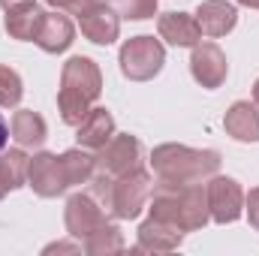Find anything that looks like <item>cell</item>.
Masks as SVG:
<instances>
[{
    "label": "cell",
    "instance_id": "1",
    "mask_svg": "<svg viewBox=\"0 0 259 256\" xmlns=\"http://www.w3.org/2000/svg\"><path fill=\"white\" fill-rule=\"evenodd\" d=\"M151 217L166 220L178 226L181 232L202 229L211 217L208 208V190L202 184H169L160 181V187L151 196Z\"/></svg>",
    "mask_w": 259,
    "mask_h": 256
},
{
    "label": "cell",
    "instance_id": "2",
    "mask_svg": "<svg viewBox=\"0 0 259 256\" xmlns=\"http://www.w3.org/2000/svg\"><path fill=\"white\" fill-rule=\"evenodd\" d=\"M103 91L100 69L91 58H69L61 72V94H58V109L69 127H78L88 112L94 109L97 97Z\"/></svg>",
    "mask_w": 259,
    "mask_h": 256
},
{
    "label": "cell",
    "instance_id": "3",
    "mask_svg": "<svg viewBox=\"0 0 259 256\" xmlns=\"http://www.w3.org/2000/svg\"><path fill=\"white\" fill-rule=\"evenodd\" d=\"M154 172L169 184H199L220 169L217 151H193L184 145H160L151 154Z\"/></svg>",
    "mask_w": 259,
    "mask_h": 256
},
{
    "label": "cell",
    "instance_id": "4",
    "mask_svg": "<svg viewBox=\"0 0 259 256\" xmlns=\"http://www.w3.org/2000/svg\"><path fill=\"white\" fill-rule=\"evenodd\" d=\"M163 61H166V52L154 36H133L121 49V69L133 81L154 78L163 69Z\"/></svg>",
    "mask_w": 259,
    "mask_h": 256
},
{
    "label": "cell",
    "instance_id": "5",
    "mask_svg": "<svg viewBox=\"0 0 259 256\" xmlns=\"http://www.w3.org/2000/svg\"><path fill=\"white\" fill-rule=\"evenodd\" d=\"M148 193H151V178L148 172L142 169H133L118 175V181H112V199H109V211L121 220H133L142 205L148 202Z\"/></svg>",
    "mask_w": 259,
    "mask_h": 256
},
{
    "label": "cell",
    "instance_id": "6",
    "mask_svg": "<svg viewBox=\"0 0 259 256\" xmlns=\"http://www.w3.org/2000/svg\"><path fill=\"white\" fill-rule=\"evenodd\" d=\"M72 12L78 15L81 33H84L91 42H97V46H109V42L118 39L121 21H118V15H115L103 0H78Z\"/></svg>",
    "mask_w": 259,
    "mask_h": 256
},
{
    "label": "cell",
    "instance_id": "7",
    "mask_svg": "<svg viewBox=\"0 0 259 256\" xmlns=\"http://www.w3.org/2000/svg\"><path fill=\"white\" fill-rule=\"evenodd\" d=\"M142 163V145L136 136H115L109 139L103 148H100V157H97V169L106 172V175H124L139 169Z\"/></svg>",
    "mask_w": 259,
    "mask_h": 256
},
{
    "label": "cell",
    "instance_id": "8",
    "mask_svg": "<svg viewBox=\"0 0 259 256\" xmlns=\"http://www.w3.org/2000/svg\"><path fill=\"white\" fill-rule=\"evenodd\" d=\"M27 181H30L33 190L39 193V196H46V199L61 196L69 187L64 160L55 157V154H36L30 160V166H27Z\"/></svg>",
    "mask_w": 259,
    "mask_h": 256
},
{
    "label": "cell",
    "instance_id": "9",
    "mask_svg": "<svg viewBox=\"0 0 259 256\" xmlns=\"http://www.w3.org/2000/svg\"><path fill=\"white\" fill-rule=\"evenodd\" d=\"M106 223L103 205L91 196V193H78L66 202V229L75 238H88L91 232H97Z\"/></svg>",
    "mask_w": 259,
    "mask_h": 256
},
{
    "label": "cell",
    "instance_id": "10",
    "mask_svg": "<svg viewBox=\"0 0 259 256\" xmlns=\"http://www.w3.org/2000/svg\"><path fill=\"white\" fill-rule=\"evenodd\" d=\"M208 208L211 217L217 223H232L241 217V205H244V193L232 178H214L208 187Z\"/></svg>",
    "mask_w": 259,
    "mask_h": 256
},
{
    "label": "cell",
    "instance_id": "11",
    "mask_svg": "<svg viewBox=\"0 0 259 256\" xmlns=\"http://www.w3.org/2000/svg\"><path fill=\"white\" fill-rule=\"evenodd\" d=\"M190 69H193V78L202 88H220L226 81V55L214 46V42H196L193 46V58H190Z\"/></svg>",
    "mask_w": 259,
    "mask_h": 256
},
{
    "label": "cell",
    "instance_id": "12",
    "mask_svg": "<svg viewBox=\"0 0 259 256\" xmlns=\"http://www.w3.org/2000/svg\"><path fill=\"white\" fill-rule=\"evenodd\" d=\"M235 6L226 0H205L196 9V24L205 36H223L235 27Z\"/></svg>",
    "mask_w": 259,
    "mask_h": 256
},
{
    "label": "cell",
    "instance_id": "13",
    "mask_svg": "<svg viewBox=\"0 0 259 256\" xmlns=\"http://www.w3.org/2000/svg\"><path fill=\"white\" fill-rule=\"evenodd\" d=\"M72 21L66 15H58V12H46L42 15V24H39V33H36V46L49 55H58V52H66L72 46Z\"/></svg>",
    "mask_w": 259,
    "mask_h": 256
},
{
    "label": "cell",
    "instance_id": "14",
    "mask_svg": "<svg viewBox=\"0 0 259 256\" xmlns=\"http://www.w3.org/2000/svg\"><path fill=\"white\" fill-rule=\"evenodd\" d=\"M157 30H160V36H163L166 42H172V46H178V49L196 46V42L202 39V30H199L196 18L184 15V12H166V15H160Z\"/></svg>",
    "mask_w": 259,
    "mask_h": 256
},
{
    "label": "cell",
    "instance_id": "15",
    "mask_svg": "<svg viewBox=\"0 0 259 256\" xmlns=\"http://www.w3.org/2000/svg\"><path fill=\"white\" fill-rule=\"evenodd\" d=\"M181 238H184V232L178 226L157 220V217H151L139 226V247L142 250H175L181 244Z\"/></svg>",
    "mask_w": 259,
    "mask_h": 256
},
{
    "label": "cell",
    "instance_id": "16",
    "mask_svg": "<svg viewBox=\"0 0 259 256\" xmlns=\"http://www.w3.org/2000/svg\"><path fill=\"white\" fill-rule=\"evenodd\" d=\"M223 127L232 139L238 142H259V112L250 103H235L226 118H223Z\"/></svg>",
    "mask_w": 259,
    "mask_h": 256
},
{
    "label": "cell",
    "instance_id": "17",
    "mask_svg": "<svg viewBox=\"0 0 259 256\" xmlns=\"http://www.w3.org/2000/svg\"><path fill=\"white\" fill-rule=\"evenodd\" d=\"M112 133H115V121H112V115L106 112V109H91L88 112V118L78 124V145H84V148H103L109 139H112Z\"/></svg>",
    "mask_w": 259,
    "mask_h": 256
},
{
    "label": "cell",
    "instance_id": "18",
    "mask_svg": "<svg viewBox=\"0 0 259 256\" xmlns=\"http://www.w3.org/2000/svg\"><path fill=\"white\" fill-rule=\"evenodd\" d=\"M42 15L46 12H39L36 3H24V6L6 9V33L15 36V39H36Z\"/></svg>",
    "mask_w": 259,
    "mask_h": 256
},
{
    "label": "cell",
    "instance_id": "19",
    "mask_svg": "<svg viewBox=\"0 0 259 256\" xmlns=\"http://www.w3.org/2000/svg\"><path fill=\"white\" fill-rule=\"evenodd\" d=\"M46 133H49L46 130V121L36 112L21 109V112L12 115V136H15V142L21 148H39L46 142Z\"/></svg>",
    "mask_w": 259,
    "mask_h": 256
},
{
    "label": "cell",
    "instance_id": "20",
    "mask_svg": "<svg viewBox=\"0 0 259 256\" xmlns=\"http://www.w3.org/2000/svg\"><path fill=\"white\" fill-rule=\"evenodd\" d=\"M84 250L94 256H103V253H121L124 250V238H121V229L112 226V223H103L97 232H91L84 238Z\"/></svg>",
    "mask_w": 259,
    "mask_h": 256
},
{
    "label": "cell",
    "instance_id": "21",
    "mask_svg": "<svg viewBox=\"0 0 259 256\" xmlns=\"http://www.w3.org/2000/svg\"><path fill=\"white\" fill-rule=\"evenodd\" d=\"M27 166H30V160H27L21 151H6V154L0 157V172H3V178H6V184H9V190L21 187V184L27 181Z\"/></svg>",
    "mask_w": 259,
    "mask_h": 256
},
{
    "label": "cell",
    "instance_id": "22",
    "mask_svg": "<svg viewBox=\"0 0 259 256\" xmlns=\"http://www.w3.org/2000/svg\"><path fill=\"white\" fill-rule=\"evenodd\" d=\"M21 100V78L15 69L0 66V106H18Z\"/></svg>",
    "mask_w": 259,
    "mask_h": 256
},
{
    "label": "cell",
    "instance_id": "23",
    "mask_svg": "<svg viewBox=\"0 0 259 256\" xmlns=\"http://www.w3.org/2000/svg\"><path fill=\"white\" fill-rule=\"evenodd\" d=\"M115 6L124 18H133V21L151 18L157 12V0H115Z\"/></svg>",
    "mask_w": 259,
    "mask_h": 256
},
{
    "label": "cell",
    "instance_id": "24",
    "mask_svg": "<svg viewBox=\"0 0 259 256\" xmlns=\"http://www.w3.org/2000/svg\"><path fill=\"white\" fill-rule=\"evenodd\" d=\"M247 217H250V226L259 229V187L250 190V196H247Z\"/></svg>",
    "mask_w": 259,
    "mask_h": 256
},
{
    "label": "cell",
    "instance_id": "25",
    "mask_svg": "<svg viewBox=\"0 0 259 256\" xmlns=\"http://www.w3.org/2000/svg\"><path fill=\"white\" fill-rule=\"evenodd\" d=\"M66 250H78L75 244H52V247H46V253H66Z\"/></svg>",
    "mask_w": 259,
    "mask_h": 256
},
{
    "label": "cell",
    "instance_id": "26",
    "mask_svg": "<svg viewBox=\"0 0 259 256\" xmlns=\"http://www.w3.org/2000/svg\"><path fill=\"white\" fill-rule=\"evenodd\" d=\"M6 142H9V130H6V121L0 118V151L6 148Z\"/></svg>",
    "mask_w": 259,
    "mask_h": 256
},
{
    "label": "cell",
    "instance_id": "27",
    "mask_svg": "<svg viewBox=\"0 0 259 256\" xmlns=\"http://www.w3.org/2000/svg\"><path fill=\"white\" fill-rule=\"evenodd\" d=\"M24 3H33V0H0L3 9H15V6H24Z\"/></svg>",
    "mask_w": 259,
    "mask_h": 256
},
{
    "label": "cell",
    "instance_id": "28",
    "mask_svg": "<svg viewBox=\"0 0 259 256\" xmlns=\"http://www.w3.org/2000/svg\"><path fill=\"white\" fill-rule=\"evenodd\" d=\"M46 3H52V6H66V9H75V3H78V0H46Z\"/></svg>",
    "mask_w": 259,
    "mask_h": 256
},
{
    "label": "cell",
    "instance_id": "29",
    "mask_svg": "<svg viewBox=\"0 0 259 256\" xmlns=\"http://www.w3.org/2000/svg\"><path fill=\"white\" fill-rule=\"evenodd\" d=\"M9 193V184H6V178H3V172H0V199Z\"/></svg>",
    "mask_w": 259,
    "mask_h": 256
},
{
    "label": "cell",
    "instance_id": "30",
    "mask_svg": "<svg viewBox=\"0 0 259 256\" xmlns=\"http://www.w3.org/2000/svg\"><path fill=\"white\" fill-rule=\"evenodd\" d=\"M238 3H244V6H253V9H259V0H238Z\"/></svg>",
    "mask_w": 259,
    "mask_h": 256
},
{
    "label": "cell",
    "instance_id": "31",
    "mask_svg": "<svg viewBox=\"0 0 259 256\" xmlns=\"http://www.w3.org/2000/svg\"><path fill=\"white\" fill-rule=\"evenodd\" d=\"M253 100H256V103H259V81H256V84H253Z\"/></svg>",
    "mask_w": 259,
    "mask_h": 256
}]
</instances>
